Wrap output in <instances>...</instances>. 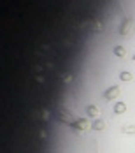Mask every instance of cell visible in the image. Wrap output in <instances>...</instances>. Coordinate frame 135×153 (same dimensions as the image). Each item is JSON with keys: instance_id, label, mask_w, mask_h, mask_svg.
<instances>
[{"instance_id": "1", "label": "cell", "mask_w": 135, "mask_h": 153, "mask_svg": "<svg viewBox=\"0 0 135 153\" xmlns=\"http://www.w3.org/2000/svg\"><path fill=\"white\" fill-rule=\"evenodd\" d=\"M75 28L79 32H90V33H102L104 21L98 18H83L75 23Z\"/></svg>"}, {"instance_id": "2", "label": "cell", "mask_w": 135, "mask_h": 153, "mask_svg": "<svg viewBox=\"0 0 135 153\" xmlns=\"http://www.w3.org/2000/svg\"><path fill=\"white\" fill-rule=\"evenodd\" d=\"M55 118L60 123H65V125H72V123L75 122L72 111H69L67 107H65V109H63V107H58V109L55 111Z\"/></svg>"}, {"instance_id": "3", "label": "cell", "mask_w": 135, "mask_h": 153, "mask_svg": "<svg viewBox=\"0 0 135 153\" xmlns=\"http://www.w3.org/2000/svg\"><path fill=\"white\" fill-rule=\"evenodd\" d=\"M134 30H135V19L132 18V16H126L120 25V35H123V37H130V35L134 33Z\"/></svg>"}, {"instance_id": "4", "label": "cell", "mask_w": 135, "mask_h": 153, "mask_svg": "<svg viewBox=\"0 0 135 153\" xmlns=\"http://www.w3.org/2000/svg\"><path fill=\"white\" fill-rule=\"evenodd\" d=\"M70 127H72L74 130H77V132H86V130L91 127V123L88 122L86 118H77V120H75Z\"/></svg>"}, {"instance_id": "5", "label": "cell", "mask_w": 135, "mask_h": 153, "mask_svg": "<svg viewBox=\"0 0 135 153\" xmlns=\"http://www.w3.org/2000/svg\"><path fill=\"white\" fill-rule=\"evenodd\" d=\"M118 95H120V86H118V85H116V86H111L109 90L104 92V97L107 100H112V99H116Z\"/></svg>"}, {"instance_id": "6", "label": "cell", "mask_w": 135, "mask_h": 153, "mask_svg": "<svg viewBox=\"0 0 135 153\" xmlns=\"http://www.w3.org/2000/svg\"><path fill=\"white\" fill-rule=\"evenodd\" d=\"M86 113H88V116H91V118H97V120H98V116H100V111H98V107L93 106V104L86 106Z\"/></svg>"}, {"instance_id": "7", "label": "cell", "mask_w": 135, "mask_h": 153, "mask_svg": "<svg viewBox=\"0 0 135 153\" xmlns=\"http://www.w3.org/2000/svg\"><path fill=\"white\" fill-rule=\"evenodd\" d=\"M58 77H60L61 81H65V83H72L74 81V74L72 72H60Z\"/></svg>"}, {"instance_id": "8", "label": "cell", "mask_w": 135, "mask_h": 153, "mask_svg": "<svg viewBox=\"0 0 135 153\" xmlns=\"http://www.w3.org/2000/svg\"><path fill=\"white\" fill-rule=\"evenodd\" d=\"M121 134H135V125H123Z\"/></svg>"}, {"instance_id": "9", "label": "cell", "mask_w": 135, "mask_h": 153, "mask_svg": "<svg viewBox=\"0 0 135 153\" xmlns=\"http://www.w3.org/2000/svg\"><path fill=\"white\" fill-rule=\"evenodd\" d=\"M91 127H93L95 130H104V128H105V127H107V125H105V122H102V120H95V122H93V125H91Z\"/></svg>"}, {"instance_id": "10", "label": "cell", "mask_w": 135, "mask_h": 153, "mask_svg": "<svg viewBox=\"0 0 135 153\" xmlns=\"http://www.w3.org/2000/svg\"><path fill=\"white\" fill-rule=\"evenodd\" d=\"M125 111H126V106H125L123 102H118V104L114 106V113H116V114H123Z\"/></svg>"}, {"instance_id": "11", "label": "cell", "mask_w": 135, "mask_h": 153, "mask_svg": "<svg viewBox=\"0 0 135 153\" xmlns=\"http://www.w3.org/2000/svg\"><path fill=\"white\" fill-rule=\"evenodd\" d=\"M114 55H116V56H120V58H123V56H125V48L116 46V48H114Z\"/></svg>"}, {"instance_id": "12", "label": "cell", "mask_w": 135, "mask_h": 153, "mask_svg": "<svg viewBox=\"0 0 135 153\" xmlns=\"http://www.w3.org/2000/svg\"><path fill=\"white\" fill-rule=\"evenodd\" d=\"M120 79H121V81H132V79H134V76H132L130 72H121Z\"/></svg>"}, {"instance_id": "13", "label": "cell", "mask_w": 135, "mask_h": 153, "mask_svg": "<svg viewBox=\"0 0 135 153\" xmlns=\"http://www.w3.org/2000/svg\"><path fill=\"white\" fill-rule=\"evenodd\" d=\"M93 146H95V153H98V143L97 141H93Z\"/></svg>"}, {"instance_id": "14", "label": "cell", "mask_w": 135, "mask_h": 153, "mask_svg": "<svg viewBox=\"0 0 135 153\" xmlns=\"http://www.w3.org/2000/svg\"><path fill=\"white\" fill-rule=\"evenodd\" d=\"M134 62H135V55H134Z\"/></svg>"}]
</instances>
